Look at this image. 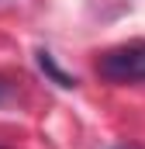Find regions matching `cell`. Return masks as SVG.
Masks as SVG:
<instances>
[{"label":"cell","mask_w":145,"mask_h":149,"mask_svg":"<svg viewBox=\"0 0 145 149\" xmlns=\"http://www.w3.org/2000/svg\"><path fill=\"white\" fill-rule=\"evenodd\" d=\"M97 76L114 87L145 83V38L121 42L114 49H104L97 56Z\"/></svg>","instance_id":"1"},{"label":"cell","mask_w":145,"mask_h":149,"mask_svg":"<svg viewBox=\"0 0 145 149\" xmlns=\"http://www.w3.org/2000/svg\"><path fill=\"white\" fill-rule=\"evenodd\" d=\"M117 149H124V146H117Z\"/></svg>","instance_id":"4"},{"label":"cell","mask_w":145,"mask_h":149,"mask_svg":"<svg viewBox=\"0 0 145 149\" xmlns=\"http://www.w3.org/2000/svg\"><path fill=\"white\" fill-rule=\"evenodd\" d=\"M7 94H10V87H7V83L0 80V101H7Z\"/></svg>","instance_id":"3"},{"label":"cell","mask_w":145,"mask_h":149,"mask_svg":"<svg viewBox=\"0 0 145 149\" xmlns=\"http://www.w3.org/2000/svg\"><path fill=\"white\" fill-rule=\"evenodd\" d=\"M35 63H38V70L48 76L52 83H59V87H66V90L76 87V76H69L66 70H59V63H55V56H52L48 49H38V52H35Z\"/></svg>","instance_id":"2"}]
</instances>
